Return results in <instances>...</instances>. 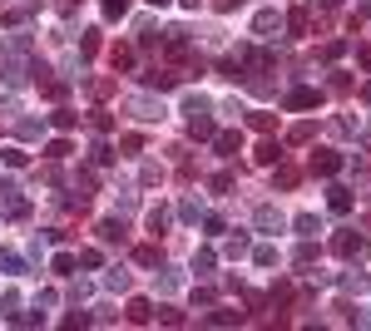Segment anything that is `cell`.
<instances>
[{
	"instance_id": "obj_57",
	"label": "cell",
	"mask_w": 371,
	"mask_h": 331,
	"mask_svg": "<svg viewBox=\"0 0 371 331\" xmlns=\"http://www.w3.org/2000/svg\"><path fill=\"white\" fill-rule=\"evenodd\" d=\"M361 228H366V233H371V213H366V217H361Z\"/></svg>"
},
{
	"instance_id": "obj_27",
	"label": "cell",
	"mask_w": 371,
	"mask_h": 331,
	"mask_svg": "<svg viewBox=\"0 0 371 331\" xmlns=\"http://www.w3.org/2000/svg\"><path fill=\"white\" fill-rule=\"evenodd\" d=\"M134 262H139V267H158V247H153V243L134 247Z\"/></svg>"
},
{
	"instance_id": "obj_35",
	"label": "cell",
	"mask_w": 371,
	"mask_h": 331,
	"mask_svg": "<svg viewBox=\"0 0 371 331\" xmlns=\"http://www.w3.org/2000/svg\"><path fill=\"white\" fill-rule=\"evenodd\" d=\"M342 54H347V40H332V45H322V65L342 60Z\"/></svg>"
},
{
	"instance_id": "obj_58",
	"label": "cell",
	"mask_w": 371,
	"mask_h": 331,
	"mask_svg": "<svg viewBox=\"0 0 371 331\" xmlns=\"http://www.w3.org/2000/svg\"><path fill=\"white\" fill-rule=\"evenodd\" d=\"M361 99H366V104H371V84H366V89H361Z\"/></svg>"
},
{
	"instance_id": "obj_13",
	"label": "cell",
	"mask_w": 371,
	"mask_h": 331,
	"mask_svg": "<svg viewBox=\"0 0 371 331\" xmlns=\"http://www.w3.org/2000/svg\"><path fill=\"white\" fill-rule=\"evenodd\" d=\"M153 277H158V292H179V287H183V272H179V267H158Z\"/></svg>"
},
{
	"instance_id": "obj_30",
	"label": "cell",
	"mask_w": 371,
	"mask_h": 331,
	"mask_svg": "<svg viewBox=\"0 0 371 331\" xmlns=\"http://www.w3.org/2000/svg\"><path fill=\"white\" fill-rule=\"evenodd\" d=\"M0 316H6V321H15V316H20V297H15V292L0 297Z\"/></svg>"
},
{
	"instance_id": "obj_45",
	"label": "cell",
	"mask_w": 371,
	"mask_h": 331,
	"mask_svg": "<svg viewBox=\"0 0 371 331\" xmlns=\"http://www.w3.org/2000/svg\"><path fill=\"white\" fill-rule=\"evenodd\" d=\"M80 49L94 54V49H99V30H84V35H80Z\"/></svg>"
},
{
	"instance_id": "obj_17",
	"label": "cell",
	"mask_w": 371,
	"mask_h": 331,
	"mask_svg": "<svg viewBox=\"0 0 371 331\" xmlns=\"http://www.w3.org/2000/svg\"><path fill=\"white\" fill-rule=\"evenodd\" d=\"M317 257H322V252H317V243H312V238H302V247H297V252H292V262H297V267H302V272H307V267H312V262H317Z\"/></svg>"
},
{
	"instance_id": "obj_1",
	"label": "cell",
	"mask_w": 371,
	"mask_h": 331,
	"mask_svg": "<svg viewBox=\"0 0 371 331\" xmlns=\"http://www.w3.org/2000/svg\"><path fill=\"white\" fill-rule=\"evenodd\" d=\"M124 109H129V114H134L139 124H158V119L169 114L164 99H153V94H129V99H124Z\"/></svg>"
},
{
	"instance_id": "obj_50",
	"label": "cell",
	"mask_w": 371,
	"mask_h": 331,
	"mask_svg": "<svg viewBox=\"0 0 371 331\" xmlns=\"http://www.w3.org/2000/svg\"><path fill=\"white\" fill-rule=\"evenodd\" d=\"M297 183V169H278V188H292Z\"/></svg>"
},
{
	"instance_id": "obj_36",
	"label": "cell",
	"mask_w": 371,
	"mask_h": 331,
	"mask_svg": "<svg viewBox=\"0 0 371 331\" xmlns=\"http://www.w3.org/2000/svg\"><path fill=\"white\" fill-rule=\"evenodd\" d=\"M248 124H252L257 134H273V129H278V119H273V114H248Z\"/></svg>"
},
{
	"instance_id": "obj_25",
	"label": "cell",
	"mask_w": 371,
	"mask_h": 331,
	"mask_svg": "<svg viewBox=\"0 0 371 331\" xmlns=\"http://www.w3.org/2000/svg\"><path fill=\"white\" fill-rule=\"evenodd\" d=\"M149 233H169V208H164V203L149 208Z\"/></svg>"
},
{
	"instance_id": "obj_42",
	"label": "cell",
	"mask_w": 371,
	"mask_h": 331,
	"mask_svg": "<svg viewBox=\"0 0 371 331\" xmlns=\"http://www.w3.org/2000/svg\"><path fill=\"white\" fill-rule=\"evenodd\" d=\"M153 316H158V321H164V326H183V311H174V307H158Z\"/></svg>"
},
{
	"instance_id": "obj_8",
	"label": "cell",
	"mask_w": 371,
	"mask_h": 331,
	"mask_svg": "<svg viewBox=\"0 0 371 331\" xmlns=\"http://www.w3.org/2000/svg\"><path fill=\"white\" fill-rule=\"evenodd\" d=\"M99 243L124 247V217H104V223H99Z\"/></svg>"
},
{
	"instance_id": "obj_33",
	"label": "cell",
	"mask_w": 371,
	"mask_h": 331,
	"mask_svg": "<svg viewBox=\"0 0 371 331\" xmlns=\"http://www.w3.org/2000/svg\"><path fill=\"white\" fill-rule=\"evenodd\" d=\"M297 233H302V238H317V233H322V223H317L312 213H302V217H297Z\"/></svg>"
},
{
	"instance_id": "obj_47",
	"label": "cell",
	"mask_w": 371,
	"mask_h": 331,
	"mask_svg": "<svg viewBox=\"0 0 371 331\" xmlns=\"http://www.w3.org/2000/svg\"><path fill=\"white\" fill-rule=\"evenodd\" d=\"M94 163H99V169H104V163H114V148L109 144H94Z\"/></svg>"
},
{
	"instance_id": "obj_5",
	"label": "cell",
	"mask_w": 371,
	"mask_h": 331,
	"mask_svg": "<svg viewBox=\"0 0 371 331\" xmlns=\"http://www.w3.org/2000/svg\"><path fill=\"white\" fill-rule=\"evenodd\" d=\"M342 163H347L342 153H332V148H317V153H312V174H317V178H332V174H342Z\"/></svg>"
},
{
	"instance_id": "obj_52",
	"label": "cell",
	"mask_w": 371,
	"mask_h": 331,
	"mask_svg": "<svg viewBox=\"0 0 371 331\" xmlns=\"http://www.w3.org/2000/svg\"><path fill=\"white\" fill-rule=\"evenodd\" d=\"M238 6H243V0H213V10H223V15H228V10H238Z\"/></svg>"
},
{
	"instance_id": "obj_10",
	"label": "cell",
	"mask_w": 371,
	"mask_h": 331,
	"mask_svg": "<svg viewBox=\"0 0 371 331\" xmlns=\"http://www.w3.org/2000/svg\"><path fill=\"white\" fill-rule=\"evenodd\" d=\"M0 272H6V277H25V257L15 247H0Z\"/></svg>"
},
{
	"instance_id": "obj_39",
	"label": "cell",
	"mask_w": 371,
	"mask_h": 331,
	"mask_svg": "<svg viewBox=\"0 0 371 331\" xmlns=\"http://www.w3.org/2000/svg\"><path fill=\"white\" fill-rule=\"evenodd\" d=\"M223 252H228V257H248V252H252V247H248V238H243V233H238V238H228V247H223Z\"/></svg>"
},
{
	"instance_id": "obj_34",
	"label": "cell",
	"mask_w": 371,
	"mask_h": 331,
	"mask_svg": "<svg viewBox=\"0 0 371 331\" xmlns=\"http://www.w3.org/2000/svg\"><path fill=\"white\" fill-rule=\"evenodd\" d=\"M203 109H213L203 94H183V114H203Z\"/></svg>"
},
{
	"instance_id": "obj_11",
	"label": "cell",
	"mask_w": 371,
	"mask_h": 331,
	"mask_svg": "<svg viewBox=\"0 0 371 331\" xmlns=\"http://www.w3.org/2000/svg\"><path fill=\"white\" fill-rule=\"evenodd\" d=\"M144 89H158V94H169V89H179V75H164V70H149V75H144Z\"/></svg>"
},
{
	"instance_id": "obj_59",
	"label": "cell",
	"mask_w": 371,
	"mask_h": 331,
	"mask_svg": "<svg viewBox=\"0 0 371 331\" xmlns=\"http://www.w3.org/2000/svg\"><path fill=\"white\" fill-rule=\"evenodd\" d=\"M149 6H158V10H164V6H169V0H149Z\"/></svg>"
},
{
	"instance_id": "obj_7",
	"label": "cell",
	"mask_w": 371,
	"mask_h": 331,
	"mask_svg": "<svg viewBox=\"0 0 371 331\" xmlns=\"http://www.w3.org/2000/svg\"><path fill=\"white\" fill-rule=\"evenodd\" d=\"M252 223H257L262 233H282V213H278L273 203H262V208L252 213Z\"/></svg>"
},
{
	"instance_id": "obj_53",
	"label": "cell",
	"mask_w": 371,
	"mask_h": 331,
	"mask_svg": "<svg viewBox=\"0 0 371 331\" xmlns=\"http://www.w3.org/2000/svg\"><path fill=\"white\" fill-rule=\"evenodd\" d=\"M80 10V0H60V15H75Z\"/></svg>"
},
{
	"instance_id": "obj_12",
	"label": "cell",
	"mask_w": 371,
	"mask_h": 331,
	"mask_svg": "<svg viewBox=\"0 0 371 331\" xmlns=\"http://www.w3.org/2000/svg\"><path fill=\"white\" fill-rule=\"evenodd\" d=\"M129 321H134V326H149V321H153V302H149V297H134V302H129Z\"/></svg>"
},
{
	"instance_id": "obj_38",
	"label": "cell",
	"mask_w": 371,
	"mask_h": 331,
	"mask_svg": "<svg viewBox=\"0 0 371 331\" xmlns=\"http://www.w3.org/2000/svg\"><path fill=\"white\" fill-rule=\"evenodd\" d=\"M114 208H119V217H124V213H134V208H139V198H134L129 188H119V198H114Z\"/></svg>"
},
{
	"instance_id": "obj_19",
	"label": "cell",
	"mask_w": 371,
	"mask_h": 331,
	"mask_svg": "<svg viewBox=\"0 0 371 331\" xmlns=\"http://www.w3.org/2000/svg\"><path fill=\"white\" fill-rule=\"evenodd\" d=\"M327 208H332L337 217H342V213H351V193H347V188H327Z\"/></svg>"
},
{
	"instance_id": "obj_46",
	"label": "cell",
	"mask_w": 371,
	"mask_h": 331,
	"mask_svg": "<svg viewBox=\"0 0 371 331\" xmlns=\"http://www.w3.org/2000/svg\"><path fill=\"white\" fill-rule=\"evenodd\" d=\"M99 262H104L99 247H84V252H80V267H99Z\"/></svg>"
},
{
	"instance_id": "obj_31",
	"label": "cell",
	"mask_w": 371,
	"mask_h": 331,
	"mask_svg": "<svg viewBox=\"0 0 371 331\" xmlns=\"http://www.w3.org/2000/svg\"><path fill=\"white\" fill-rule=\"evenodd\" d=\"M104 6V20H119V15H129V0H99Z\"/></svg>"
},
{
	"instance_id": "obj_55",
	"label": "cell",
	"mask_w": 371,
	"mask_h": 331,
	"mask_svg": "<svg viewBox=\"0 0 371 331\" xmlns=\"http://www.w3.org/2000/svg\"><path fill=\"white\" fill-rule=\"evenodd\" d=\"M312 6H317V10H337V6H342V0H312Z\"/></svg>"
},
{
	"instance_id": "obj_60",
	"label": "cell",
	"mask_w": 371,
	"mask_h": 331,
	"mask_svg": "<svg viewBox=\"0 0 371 331\" xmlns=\"http://www.w3.org/2000/svg\"><path fill=\"white\" fill-rule=\"evenodd\" d=\"M361 6H366V10H371V0H361Z\"/></svg>"
},
{
	"instance_id": "obj_3",
	"label": "cell",
	"mask_w": 371,
	"mask_h": 331,
	"mask_svg": "<svg viewBox=\"0 0 371 331\" xmlns=\"http://www.w3.org/2000/svg\"><path fill=\"white\" fill-rule=\"evenodd\" d=\"M282 30H287V15H282V10H257V15H252V35H257V40H273V35H282Z\"/></svg>"
},
{
	"instance_id": "obj_44",
	"label": "cell",
	"mask_w": 371,
	"mask_h": 331,
	"mask_svg": "<svg viewBox=\"0 0 371 331\" xmlns=\"http://www.w3.org/2000/svg\"><path fill=\"white\" fill-rule=\"evenodd\" d=\"M208 188H213V193H228V188H233V174H213V178H208Z\"/></svg>"
},
{
	"instance_id": "obj_20",
	"label": "cell",
	"mask_w": 371,
	"mask_h": 331,
	"mask_svg": "<svg viewBox=\"0 0 371 331\" xmlns=\"http://www.w3.org/2000/svg\"><path fill=\"white\" fill-rule=\"evenodd\" d=\"M213 267H218V252L213 247H198L193 252V272H198V277H203V272H213Z\"/></svg>"
},
{
	"instance_id": "obj_29",
	"label": "cell",
	"mask_w": 371,
	"mask_h": 331,
	"mask_svg": "<svg viewBox=\"0 0 371 331\" xmlns=\"http://www.w3.org/2000/svg\"><path fill=\"white\" fill-rule=\"evenodd\" d=\"M75 124H80V114H75V109H55V129H60V134H70Z\"/></svg>"
},
{
	"instance_id": "obj_15",
	"label": "cell",
	"mask_w": 371,
	"mask_h": 331,
	"mask_svg": "<svg viewBox=\"0 0 371 331\" xmlns=\"http://www.w3.org/2000/svg\"><path fill=\"white\" fill-rule=\"evenodd\" d=\"M6 217H10V223H25V217H30V203H25L20 193H10V198H6Z\"/></svg>"
},
{
	"instance_id": "obj_43",
	"label": "cell",
	"mask_w": 371,
	"mask_h": 331,
	"mask_svg": "<svg viewBox=\"0 0 371 331\" xmlns=\"http://www.w3.org/2000/svg\"><path fill=\"white\" fill-rule=\"evenodd\" d=\"M40 134H45L40 119H20V139H40Z\"/></svg>"
},
{
	"instance_id": "obj_24",
	"label": "cell",
	"mask_w": 371,
	"mask_h": 331,
	"mask_svg": "<svg viewBox=\"0 0 371 331\" xmlns=\"http://www.w3.org/2000/svg\"><path fill=\"white\" fill-rule=\"evenodd\" d=\"M50 267H55L60 277H75V267H80V257H75V252H55V262H50Z\"/></svg>"
},
{
	"instance_id": "obj_56",
	"label": "cell",
	"mask_w": 371,
	"mask_h": 331,
	"mask_svg": "<svg viewBox=\"0 0 371 331\" xmlns=\"http://www.w3.org/2000/svg\"><path fill=\"white\" fill-rule=\"evenodd\" d=\"M198 6H203V0H183V10H198Z\"/></svg>"
},
{
	"instance_id": "obj_54",
	"label": "cell",
	"mask_w": 371,
	"mask_h": 331,
	"mask_svg": "<svg viewBox=\"0 0 371 331\" xmlns=\"http://www.w3.org/2000/svg\"><path fill=\"white\" fill-rule=\"evenodd\" d=\"M356 60H361V70H371V45H361V54H356Z\"/></svg>"
},
{
	"instance_id": "obj_28",
	"label": "cell",
	"mask_w": 371,
	"mask_h": 331,
	"mask_svg": "<svg viewBox=\"0 0 371 331\" xmlns=\"http://www.w3.org/2000/svg\"><path fill=\"white\" fill-rule=\"evenodd\" d=\"M252 262H257V267H278V247H268V243L252 247Z\"/></svg>"
},
{
	"instance_id": "obj_48",
	"label": "cell",
	"mask_w": 371,
	"mask_h": 331,
	"mask_svg": "<svg viewBox=\"0 0 371 331\" xmlns=\"http://www.w3.org/2000/svg\"><path fill=\"white\" fill-rule=\"evenodd\" d=\"M193 302H198V307H213V302H218V292H213V287H198V292H193Z\"/></svg>"
},
{
	"instance_id": "obj_51",
	"label": "cell",
	"mask_w": 371,
	"mask_h": 331,
	"mask_svg": "<svg viewBox=\"0 0 371 331\" xmlns=\"http://www.w3.org/2000/svg\"><path fill=\"white\" fill-rule=\"evenodd\" d=\"M10 193H20V183L15 178H0V198H10Z\"/></svg>"
},
{
	"instance_id": "obj_9",
	"label": "cell",
	"mask_w": 371,
	"mask_h": 331,
	"mask_svg": "<svg viewBox=\"0 0 371 331\" xmlns=\"http://www.w3.org/2000/svg\"><path fill=\"white\" fill-rule=\"evenodd\" d=\"M213 148H218L223 158H233V153L243 148V134H238V129H218V134H213Z\"/></svg>"
},
{
	"instance_id": "obj_21",
	"label": "cell",
	"mask_w": 371,
	"mask_h": 331,
	"mask_svg": "<svg viewBox=\"0 0 371 331\" xmlns=\"http://www.w3.org/2000/svg\"><path fill=\"white\" fill-rule=\"evenodd\" d=\"M366 287H371L366 272H356V267H351V272H342V292H366Z\"/></svg>"
},
{
	"instance_id": "obj_49",
	"label": "cell",
	"mask_w": 371,
	"mask_h": 331,
	"mask_svg": "<svg viewBox=\"0 0 371 331\" xmlns=\"http://www.w3.org/2000/svg\"><path fill=\"white\" fill-rule=\"evenodd\" d=\"M144 183H158V178H164V169H158V163H144V174H139Z\"/></svg>"
},
{
	"instance_id": "obj_6",
	"label": "cell",
	"mask_w": 371,
	"mask_h": 331,
	"mask_svg": "<svg viewBox=\"0 0 371 331\" xmlns=\"http://www.w3.org/2000/svg\"><path fill=\"white\" fill-rule=\"evenodd\" d=\"M287 109H317L322 104V89H312V84H297V89H287V99H282Z\"/></svg>"
},
{
	"instance_id": "obj_4",
	"label": "cell",
	"mask_w": 371,
	"mask_h": 331,
	"mask_svg": "<svg viewBox=\"0 0 371 331\" xmlns=\"http://www.w3.org/2000/svg\"><path fill=\"white\" fill-rule=\"evenodd\" d=\"M213 134H218V124H213V109H203V114H188V139H198V144H213Z\"/></svg>"
},
{
	"instance_id": "obj_40",
	"label": "cell",
	"mask_w": 371,
	"mask_h": 331,
	"mask_svg": "<svg viewBox=\"0 0 371 331\" xmlns=\"http://www.w3.org/2000/svg\"><path fill=\"white\" fill-rule=\"evenodd\" d=\"M89 124H94V134H109V129H114V114H104V109H94V119H89Z\"/></svg>"
},
{
	"instance_id": "obj_26",
	"label": "cell",
	"mask_w": 371,
	"mask_h": 331,
	"mask_svg": "<svg viewBox=\"0 0 371 331\" xmlns=\"http://www.w3.org/2000/svg\"><path fill=\"white\" fill-rule=\"evenodd\" d=\"M312 134H317V124H312V119H302V124H292V129H287V144H307Z\"/></svg>"
},
{
	"instance_id": "obj_2",
	"label": "cell",
	"mask_w": 371,
	"mask_h": 331,
	"mask_svg": "<svg viewBox=\"0 0 371 331\" xmlns=\"http://www.w3.org/2000/svg\"><path fill=\"white\" fill-rule=\"evenodd\" d=\"M332 252L347 257V262H356V257H366V238H361L356 228H342V233L332 238Z\"/></svg>"
},
{
	"instance_id": "obj_16",
	"label": "cell",
	"mask_w": 371,
	"mask_h": 331,
	"mask_svg": "<svg viewBox=\"0 0 371 331\" xmlns=\"http://www.w3.org/2000/svg\"><path fill=\"white\" fill-rule=\"evenodd\" d=\"M252 158H257V163H262V169H273V163H278V158H282V148H278V144H273V139H262V144H257V153H252Z\"/></svg>"
},
{
	"instance_id": "obj_41",
	"label": "cell",
	"mask_w": 371,
	"mask_h": 331,
	"mask_svg": "<svg viewBox=\"0 0 371 331\" xmlns=\"http://www.w3.org/2000/svg\"><path fill=\"white\" fill-rule=\"evenodd\" d=\"M179 217H183V223H198V217H203V208L188 198V203H179Z\"/></svg>"
},
{
	"instance_id": "obj_14",
	"label": "cell",
	"mask_w": 371,
	"mask_h": 331,
	"mask_svg": "<svg viewBox=\"0 0 371 331\" xmlns=\"http://www.w3.org/2000/svg\"><path fill=\"white\" fill-rule=\"evenodd\" d=\"M203 321H208V326H238V321H243V311H233V307H213Z\"/></svg>"
},
{
	"instance_id": "obj_32",
	"label": "cell",
	"mask_w": 371,
	"mask_h": 331,
	"mask_svg": "<svg viewBox=\"0 0 371 331\" xmlns=\"http://www.w3.org/2000/svg\"><path fill=\"white\" fill-rule=\"evenodd\" d=\"M287 30H292V40H302L307 35V10H292L287 15Z\"/></svg>"
},
{
	"instance_id": "obj_37",
	"label": "cell",
	"mask_w": 371,
	"mask_h": 331,
	"mask_svg": "<svg viewBox=\"0 0 371 331\" xmlns=\"http://www.w3.org/2000/svg\"><path fill=\"white\" fill-rule=\"evenodd\" d=\"M45 158H50V163H60V158H70V139H55V144L45 148Z\"/></svg>"
},
{
	"instance_id": "obj_22",
	"label": "cell",
	"mask_w": 371,
	"mask_h": 331,
	"mask_svg": "<svg viewBox=\"0 0 371 331\" xmlns=\"http://www.w3.org/2000/svg\"><path fill=\"white\" fill-rule=\"evenodd\" d=\"M104 287H109V292H129V272L124 267H109V272H104Z\"/></svg>"
},
{
	"instance_id": "obj_18",
	"label": "cell",
	"mask_w": 371,
	"mask_h": 331,
	"mask_svg": "<svg viewBox=\"0 0 371 331\" xmlns=\"http://www.w3.org/2000/svg\"><path fill=\"white\" fill-rule=\"evenodd\" d=\"M0 163H6V169H25L30 153H25V148H15V144H6V148H0Z\"/></svg>"
},
{
	"instance_id": "obj_23",
	"label": "cell",
	"mask_w": 371,
	"mask_h": 331,
	"mask_svg": "<svg viewBox=\"0 0 371 331\" xmlns=\"http://www.w3.org/2000/svg\"><path fill=\"white\" fill-rule=\"evenodd\" d=\"M109 65H114V70H134V49H129V45H114V49H109Z\"/></svg>"
}]
</instances>
